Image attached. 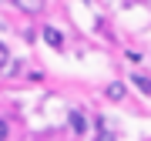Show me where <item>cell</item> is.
Listing matches in <instances>:
<instances>
[{"label":"cell","mask_w":151,"mask_h":141,"mask_svg":"<svg viewBox=\"0 0 151 141\" xmlns=\"http://www.w3.org/2000/svg\"><path fill=\"white\" fill-rule=\"evenodd\" d=\"M10 138V124H7V121H0V141H7Z\"/></svg>","instance_id":"52a82bcc"},{"label":"cell","mask_w":151,"mask_h":141,"mask_svg":"<svg viewBox=\"0 0 151 141\" xmlns=\"http://www.w3.org/2000/svg\"><path fill=\"white\" fill-rule=\"evenodd\" d=\"M10 4L17 7V10H24V14H40L44 0H10Z\"/></svg>","instance_id":"6da1fadb"},{"label":"cell","mask_w":151,"mask_h":141,"mask_svg":"<svg viewBox=\"0 0 151 141\" xmlns=\"http://www.w3.org/2000/svg\"><path fill=\"white\" fill-rule=\"evenodd\" d=\"M101 141H111V135H101Z\"/></svg>","instance_id":"ba28073f"},{"label":"cell","mask_w":151,"mask_h":141,"mask_svg":"<svg viewBox=\"0 0 151 141\" xmlns=\"http://www.w3.org/2000/svg\"><path fill=\"white\" fill-rule=\"evenodd\" d=\"M70 128H74V131H84V118H81V111H70Z\"/></svg>","instance_id":"277c9868"},{"label":"cell","mask_w":151,"mask_h":141,"mask_svg":"<svg viewBox=\"0 0 151 141\" xmlns=\"http://www.w3.org/2000/svg\"><path fill=\"white\" fill-rule=\"evenodd\" d=\"M134 84H138L145 94H151V81H148V77H134Z\"/></svg>","instance_id":"8992f818"},{"label":"cell","mask_w":151,"mask_h":141,"mask_svg":"<svg viewBox=\"0 0 151 141\" xmlns=\"http://www.w3.org/2000/svg\"><path fill=\"white\" fill-rule=\"evenodd\" d=\"M108 98H111V101H121V98H124V84H111V87H108Z\"/></svg>","instance_id":"3957f363"},{"label":"cell","mask_w":151,"mask_h":141,"mask_svg":"<svg viewBox=\"0 0 151 141\" xmlns=\"http://www.w3.org/2000/svg\"><path fill=\"white\" fill-rule=\"evenodd\" d=\"M7 60H10V50H7V44H0V70L7 67Z\"/></svg>","instance_id":"5b68a950"},{"label":"cell","mask_w":151,"mask_h":141,"mask_svg":"<svg viewBox=\"0 0 151 141\" xmlns=\"http://www.w3.org/2000/svg\"><path fill=\"white\" fill-rule=\"evenodd\" d=\"M44 40H47L50 47H60V44H64V37H60L57 27H44Z\"/></svg>","instance_id":"7a4b0ae2"}]
</instances>
